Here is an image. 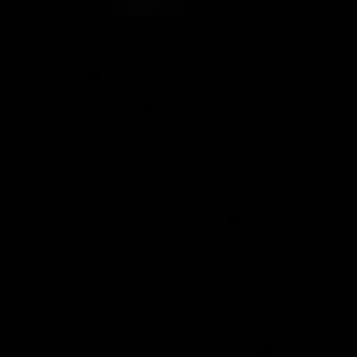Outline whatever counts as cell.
<instances>
[{"label":"cell","instance_id":"6da1fadb","mask_svg":"<svg viewBox=\"0 0 357 357\" xmlns=\"http://www.w3.org/2000/svg\"><path fill=\"white\" fill-rule=\"evenodd\" d=\"M143 15H158V0H143Z\"/></svg>","mask_w":357,"mask_h":357}]
</instances>
